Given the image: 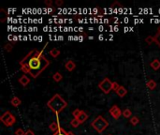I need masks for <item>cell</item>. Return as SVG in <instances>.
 <instances>
[{"instance_id": "28", "label": "cell", "mask_w": 160, "mask_h": 135, "mask_svg": "<svg viewBox=\"0 0 160 135\" xmlns=\"http://www.w3.org/2000/svg\"><path fill=\"white\" fill-rule=\"evenodd\" d=\"M56 5H57V6H62V5H63V1H62V0H57V1H56Z\"/></svg>"}, {"instance_id": "9", "label": "cell", "mask_w": 160, "mask_h": 135, "mask_svg": "<svg viewBox=\"0 0 160 135\" xmlns=\"http://www.w3.org/2000/svg\"><path fill=\"white\" fill-rule=\"evenodd\" d=\"M87 118H88V115L84 112V111H81V113H80V116L77 117V119L80 121V123L81 124V123H84V122H85L86 120H87Z\"/></svg>"}, {"instance_id": "27", "label": "cell", "mask_w": 160, "mask_h": 135, "mask_svg": "<svg viewBox=\"0 0 160 135\" xmlns=\"http://www.w3.org/2000/svg\"><path fill=\"white\" fill-rule=\"evenodd\" d=\"M24 135H35V133H34L33 131H31V129H28V131H25V134Z\"/></svg>"}, {"instance_id": "14", "label": "cell", "mask_w": 160, "mask_h": 135, "mask_svg": "<svg viewBox=\"0 0 160 135\" xmlns=\"http://www.w3.org/2000/svg\"><path fill=\"white\" fill-rule=\"evenodd\" d=\"M53 135H74V133L72 131H66L64 129H60L58 131L54 132Z\"/></svg>"}, {"instance_id": "23", "label": "cell", "mask_w": 160, "mask_h": 135, "mask_svg": "<svg viewBox=\"0 0 160 135\" xmlns=\"http://www.w3.org/2000/svg\"><path fill=\"white\" fill-rule=\"evenodd\" d=\"M81 110H79V109H75V110L72 112V116H74V118H77L79 116H80V113H81Z\"/></svg>"}, {"instance_id": "8", "label": "cell", "mask_w": 160, "mask_h": 135, "mask_svg": "<svg viewBox=\"0 0 160 135\" xmlns=\"http://www.w3.org/2000/svg\"><path fill=\"white\" fill-rule=\"evenodd\" d=\"M65 68H66V70H68V71H72V70H75L76 64H75L72 60H69V61H68V62L66 63Z\"/></svg>"}, {"instance_id": "24", "label": "cell", "mask_w": 160, "mask_h": 135, "mask_svg": "<svg viewBox=\"0 0 160 135\" xmlns=\"http://www.w3.org/2000/svg\"><path fill=\"white\" fill-rule=\"evenodd\" d=\"M145 41H146V43L148 44H151L154 42V37L153 36H148V37L145 39Z\"/></svg>"}, {"instance_id": "3", "label": "cell", "mask_w": 160, "mask_h": 135, "mask_svg": "<svg viewBox=\"0 0 160 135\" xmlns=\"http://www.w3.org/2000/svg\"><path fill=\"white\" fill-rule=\"evenodd\" d=\"M91 125L95 131H96L99 133H102L109 126V122L102 116H99L96 118H95V120L92 122Z\"/></svg>"}, {"instance_id": "7", "label": "cell", "mask_w": 160, "mask_h": 135, "mask_svg": "<svg viewBox=\"0 0 160 135\" xmlns=\"http://www.w3.org/2000/svg\"><path fill=\"white\" fill-rule=\"evenodd\" d=\"M19 83H20V84L22 85L24 87H25V86H26V85L29 84V83H30V80H29V78L27 77V75H25V74H24V75H23V76L19 79Z\"/></svg>"}, {"instance_id": "26", "label": "cell", "mask_w": 160, "mask_h": 135, "mask_svg": "<svg viewBox=\"0 0 160 135\" xmlns=\"http://www.w3.org/2000/svg\"><path fill=\"white\" fill-rule=\"evenodd\" d=\"M5 50L8 51V52H11L12 51V45L10 44V43H7L6 45H5Z\"/></svg>"}, {"instance_id": "22", "label": "cell", "mask_w": 160, "mask_h": 135, "mask_svg": "<svg viewBox=\"0 0 160 135\" xmlns=\"http://www.w3.org/2000/svg\"><path fill=\"white\" fill-rule=\"evenodd\" d=\"M121 85L118 84V83H116V82H113L112 83V91H117L118 89H119V87H120Z\"/></svg>"}, {"instance_id": "10", "label": "cell", "mask_w": 160, "mask_h": 135, "mask_svg": "<svg viewBox=\"0 0 160 135\" xmlns=\"http://www.w3.org/2000/svg\"><path fill=\"white\" fill-rule=\"evenodd\" d=\"M50 129L51 131H53L54 132H56V131H58L59 129H61V127H60V125H59V122L58 121H55V122H53L50 125Z\"/></svg>"}, {"instance_id": "6", "label": "cell", "mask_w": 160, "mask_h": 135, "mask_svg": "<svg viewBox=\"0 0 160 135\" xmlns=\"http://www.w3.org/2000/svg\"><path fill=\"white\" fill-rule=\"evenodd\" d=\"M110 115L114 118V119H118L122 115L123 112L120 110V108L117 105H113L111 109H110Z\"/></svg>"}, {"instance_id": "5", "label": "cell", "mask_w": 160, "mask_h": 135, "mask_svg": "<svg viewBox=\"0 0 160 135\" xmlns=\"http://www.w3.org/2000/svg\"><path fill=\"white\" fill-rule=\"evenodd\" d=\"M99 87L105 93V94H109V93L112 90V82L109 79V78H105V79H103L99 84Z\"/></svg>"}, {"instance_id": "17", "label": "cell", "mask_w": 160, "mask_h": 135, "mask_svg": "<svg viewBox=\"0 0 160 135\" xmlns=\"http://www.w3.org/2000/svg\"><path fill=\"white\" fill-rule=\"evenodd\" d=\"M146 85H147V87H148L150 90H154V88L156 87V83L154 82V80H149V81L146 83Z\"/></svg>"}, {"instance_id": "1", "label": "cell", "mask_w": 160, "mask_h": 135, "mask_svg": "<svg viewBox=\"0 0 160 135\" xmlns=\"http://www.w3.org/2000/svg\"><path fill=\"white\" fill-rule=\"evenodd\" d=\"M21 70L31 77L37 78L50 65L49 60L42 54V51L32 50L20 61Z\"/></svg>"}, {"instance_id": "4", "label": "cell", "mask_w": 160, "mask_h": 135, "mask_svg": "<svg viewBox=\"0 0 160 135\" xmlns=\"http://www.w3.org/2000/svg\"><path fill=\"white\" fill-rule=\"evenodd\" d=\"M0 120H1V122L5 126L11 127L14 125L15 122H16V118H15V116L9 111H7L0 116Z\"/></svg>"}, {"instance_id": "20", "label": "cell", "mask_w": 160, "mask_h": 135, "mask_svg": "<svg viewBox=\"0 0 160 135\" xmlns=\"http://www.w3.org/2000/svg\"><path fill=\"white\" fill-rule=\"evenodd\" d=\"M80 124H81V123H80V121H79L77 118L72 119L71 122H70V125H71L72 127H73V128H77V127H78V126L80 125Z\"/></svg>"}, {"instance_id": "13", "label": "cell", "mask_w": 160, "mask_h": 135, "mask_svg": "<svg viewBox=\"0 0 160 135\" xmlns=\"http://www.w3.org/2000/svg\"><path fill=\"white\" fill-rule=\"evenodd\" d=\"M153 37H154V42H156L158 45V47L160 48V27H158L156 35L153 36Z\"/></svg>"}, {"instance_id": "25", "label": "cell", "mask_w": 160, "mask_h": 135, "mask_svg": "<svg viewBox=\"0 0 160 135\" xmlns=\"http://www.w3.org/2000/svg\"><path fill=\"white\" fill-rule=\"evenodd\" d=\"M24 134H25V132L22 129H17L16 131H15V135H24Z\"/></svg>"}, {"instance_id": "12", "label": "cell", "mask_w": 160, "mask_h": 135, "mask_svg": "<svg viewBox=\"0 0 160 135\" xmlns=\"http://www.w3.org/2000/svg\"><path fill=\"white\" fill-rule=\"evenodd\" d=\"M116 94H117L118 96H119L120 98H124V97H125V96L127 94V90H126L124 86L121 85V86L119 87V89H118V90L116 91Z\"/></svg>"}, {"instance_id": "18", "label": "cell", "mask_w": 160, "mask_h": 135, "mask_svg": "<svg viewBox=\"0 0 160 135\" xmlns=\"http://www.w3.org/2000/svg\"><path fill=\"white\" fill-rule=\"evenodd\" d=\"M53 79L55 81V82H60L62 81V79H63V75H62L60 72H55V73L53 75Z\"/></svg>"}, {"instance_id": "2", "label": "cell", "mask_w": 160, "mask_h": 135, "mask_svg": "<svg viewBox=\"0 0 160 135\" xmlns=\"http://www.w3.org/2000/svg\"><path fill=\"white\" fill-rule=\"evenodd\" d=\"M47 106L55 113V115H58L60 112H62L66 106H68V103H66V101L59 94H55L47 102Z\"/></svg>"}, {"instance_id": "11", "label": "cell", "mask_w": 160, "mask_h": 135, "mask_svg": "<svg viewBox=\"0 0 160 135\" xmlns=\"http://www.w3.org/2000/svg\"><path fill=\"white\" fill-rule=\"evenodd\" d=\"M150 66L154 70H157L160 69V61L158 59H154L150 63Z\"/></svg>"}, {"instance_id": "19", "label": "cell", "mask_w": 160, "mask_h": 135, "mask_svg": "<svg viewBox=\"0 0 160 135\" xmlns=\"http://www.w3.org/2000/svg\"><path fill=\"white\" fill-rule=\"evenodd\" d=\"M123 116H125L126 118H128V117H130L132 116V113H131V111L129 110V109H126V110L123 111Z\"/></svg>"}, {"instance_id": "16", "label": "cell", "mask_w": 160, "mask_h": 135, "mask_svg": "<svg viewBox=\"0 0 160 135\" xmlns=\"http://www.w3.org/2000/svg\"><path fill=\"white\" fill-rule=\"evenodd\" d=\"M49 55L51 56V57L56 58L57 56H59V55H60V51H59L58 49H56V48H54V49H51V50L49 52Z\"/></svg>"}, {"instance_id": "21", "label": "cell", "mask_w": 160, "mask_h": 135, "mask_svg": "<svg viewBox=\"0 0 160 135\" xmlns=\"http://www.w3.org/2000/svg\"><path fill=\"white\" fill-rule=\"evenodd\" d=\"M139 122H140V119H139V117H137V116H132L131 119H130V123L134 126L137 125V124H139Z\"/></svg>"}, {"instance_id": "29", "label": "cell", "mask_w": 160, "mask_h": 135, "mask_svg": "<svg viewBox=\"0 0 160 135\" xmlns=\"http://www.w3.org/2000/svg\"><path fill=\"white\" fill-rule=\"evenodd\" d=\"M45 4L46 5H47V6H51V5H53V2H51V1H45Z\"/></svg>"}, {"instance_id": "15", "label": "cell", "mask_w": 160, "mask_h": 135, "mask_svg": "<svg viewBox=\"0 0 160 135\" xmlns=\"http://www.w3.org/2000/svg\"><path fill=\"white\" fill-rule=\"evenodd\" d=\"M21 100L18 98V97H13L11 98V101H10V103H11V105L14 106V107H18L20 104H21Z\"/></svg>"}]
</instances>
